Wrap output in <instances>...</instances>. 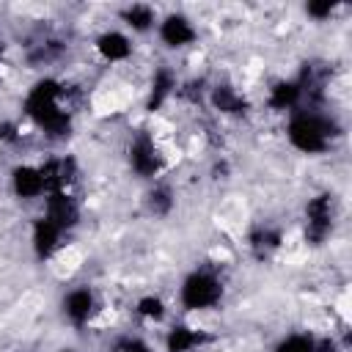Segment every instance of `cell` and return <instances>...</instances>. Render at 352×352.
Returning <instances> with one entry per match:
<instances>
[{"instance_id": "obj_3", "label": "cell", "mask_w": 352, "mask_h": 352, "mask_svg": "<svg viewBox=\"0 0 352 352\" xmlns=\"http://www.w3.org/2000/svg\"><path fill=\"white\" fill-rule=\"evenodd\" d=\"M157 41L165 50H190L198 41V25L192 16H187L184 11H168L165 16H160L157 22Z\"/></svg>"}, {"instance_id": "obj_5", "label": "cell", "mask_w": 352, "mask_h": 352, "mask_svg": "<svg viewBox=\"0 0 352 352\" xmlns=\"http://www.w3.org/2000/svg\"><path fill=\"white\" fill-rule=\"evenodd\" d=\"M99 294L94 292V286L88 283H80V286H72L63 300H60V311H63V319L72 324V327H88L94 314L99 311Z\"/></svg>"}, {"instance_id": "obj_15", "label": "cell", "mask_w": 352, "mask_h": 352, "mask_svg": "<svg viewBox=\"0 0 352 352\" xmlns=\"http://www.w3.org/2000/svg\"><path fill=\"white\" fill-rule=\"evenodd\" d=\"M58 352H82V349H77V346H60Z\"/></svg>"}, {"instance_id": "obj_12", "label": "cell", "mask_w": 352, "mask_h": 352, "mask_svg": "<svg viewBox=\"0 0 352 352\" xmlns=\"http://www.w3.org/2000/svg\"><path fill=\"white\" fill-rule=\"evenodd\" d=\"M272 352H314V333L311 330H297V333H286Z\"/></svg>"}, {"instance_id": "obj_8", "label": "cell", "mask_w": 352, "mask_h": 352, "mask_svg": "<svg viewBox=\"0 0 352 352\" xmlns=\"http://www.w3.org/2000/svg\"><path fill=\"white\" fill-rule=\"evenodd\" d=\"M63 236H66V231H60L52 220H47L44 214H38L33 220V226H30V248H33V256L41 258V261H50L58 253V248L66 242Z\"/></svg>"}, {"instance_id": "obj_2", "label": "cell", "mask_w": 352, "mask_h": 352, "mask_svg": "<svg viewBox=\"0 0 352 352\" xmlns=\"http://www.w3.org/2000/svg\"><path fill=\"white\" fill-rule=\"evenodd\" d=\"M286 138L300 154H322L333 146V121L316 110H294L286 124Z\"/></svg>"}, {"instance_id": "obj_4", "label": "cell", "mask_w": 352, "mask_h": 352, "mask_svg": "<svg viewBox=\"0 0 352 352\" xmlns=\"http://www.w3.org/2000/svg\"><path fill=\"white\" fill-rule=\"evenodd\" d=\"M94 55L107 66H126L135 55V41L124 28H104L94 36Z\"/></svg>"}, {"instance_id": "obj_14", "label": "cell", "mask_w": 352, "mask_h": 352, "mask_svg": "<svg viewBox=\"0 0 352 352\" xmlns=\"http://www.w3.org/2000/svg\"><path fill=\"white\" fill-rule=\"evenodd\" d=\"M333 11H336V6H333V3H308V6H305V14H308L311 19H316V22L330 19V16H333Z\"/></svg>"}, {"instance_id": "obj_1", "label": "cell", "mask_w": 352, "mask_h": 352, "mask_svg": "<svg viewBox=\"0 0 352 352\" xmlns=\"http://www.w3.org/2000/svg\"><path fill=\"white\" fill-rule=\"evenodd\" d=\"M226 294L220 270L212 264L195 267L179 283V305L184 314H212Z\"/></svg>"}, {"instance_id": "obj_13", "label": "cell", "mask_w": 352, "mask_h": 352, "mask_svg": "<svg viewBox=\"0 0 352 352\" xmlns=\"http://www.w3.org/2000/svg\"><path fill=\"white\" fill-rule=\"evenodd\" d=\"M124 341V349L126 352H160L148 338H143V336H124L121 338Z\"/></svg>"}, {"instance_id": "obj_9", "label": "cell", "mask_w": 352, "mask_h": 352, "mask_svg": "<svg viewBox=\"0 0 352 352\" xmlns=\"http://www.w3.org/2000/svg\"><path fill=\"white\" fill-rule=\"evenodd\" d=\"M118 19H121V25H124L126 33H132V36H148V33L157 30L160 14L148 3H132V6H124L118 11Z\"/></svg>"}, {"instance_id": "obj_10", "label": "cell", "mask_w": 352, "mask_h": 352, "mask_svg": "<svg viewBox=\"0 0 352 352\" xmlns=\"http://www.w3.org/2000/svg\"><path fill=\"white\" fill-rule=\"evenodd\" d=\"M143 206L151 217L157 220H165L173 209H176V190L168 184V182H154L146 195H143Z\"/></svg>"}, {"instance_id": "obj_7", "label": "cell", "mask_w": 352, "mask_h": 352, "mask_svg": "<svg viewBox=\"0 0 352 352\" xmlns=\"http://www.w3.org/2000/svg\"><path fill=\"white\" fill-rule=\"evenodd\" d=\"M209 341H212V333L209 330H201V327H195L190 322H173L165 330L162 349L165 352H198Z\"/></svg>"}, {"instance_id": "obj_11", "label": "cell", "mask_w": 352, "mask_h": 352, "mask_svg": "<svg viewBox=\"0 0 352 352\" xmlns=\"http://www.w3.org/2000/svg\"><path fill=\"white\" fill-rule=\"evenodd\" d=\"M135 316L140 319V322H146V324H162L165 319H168V314H170V308H168V300L162 297V294H157V292H146V294H140L138 300H135Z\"/></svg>"}, {"instance_id": "obj_6", "label": "cell", "mask_w": 352, "mask_h": 352, "mask_svg": "<svg viewBox=\"0 0 352 352\" xmlns=\"http://www.w3.org/2000/svg\"><path fill=\"white\" fill-rule=\"evenodd\" d=\"M8 190L19 201H44L47 195V182L41 176L38 162H16L8 170Z\"/></svg>"}]
</instances>
